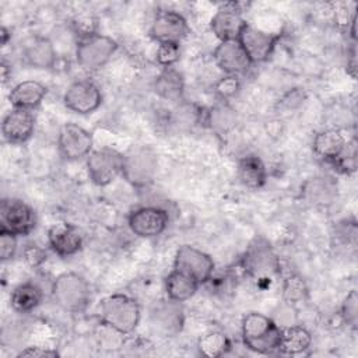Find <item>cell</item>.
Segmentation results:
<instances>
[{"label": "cell", "mask_w": 358, "mask_h": 358, "mask_svg": "<svg viewBox=\"0 0 358 358\" xmlns=\"http://www.w3.org/2000/svg\"><path fill=\"white\" fill-rule=\"evenodd\" d=\"M102 322L119 334L133 333L141 319L140 303L126 294H112L99 303Z\"/></svg>", "instance_id": "obj_1"}, {"label": "cell", "mask_w": 358, "mask_h": 358, "mask_svg": "<svg viewBox=\"0 0 358 358\" xmlns=\"http://www.w3.org/2000/svg\"><path fill=\"white\" fill-rule=\"evenodd\" d=\"M243 344L257 354H271L278 351L281 329L268 316L250 312L242 319Z\"/></svg>", "instance_id": "obj_2"}, {"label": "cell", "mask_w": 358, "mask_h": 358, "mask_svg": "<svg viewBox=\"0 0 358 358\" xmlns=\"http://www.w3.org/2000/svg\"><path fill=\"white\" fill-rule=\"evenodd\" d=\"M52 298L66 312H84L91 299L90 284L77 273H63L52 284Z\"/></svg>", "instance_id": "obj_3"}, {"label": "cell", "mask_w": 358, "mask_h": 358, "mask_svg": "<svg viewBox=\"0 0 358 358\" xmlns=\"http://www.w3.org/2000/svg\"><path fill=\"white\" fill-rule=\"evenodd\" d=\"M157 169V152L148 145H133L123 154L122 176L134 187H144L152 183Z\"/></svg>", "instance_id": "obj_4"}, {"label": "cell", "mask_w": 358, "mask_h": 358, "mask_svg": "<svg viewBox=\"0 0 358 358\" xmlns=\"http://www.w3.org/2000/svg\"><path fill=\"white\" fill-rule=\"evenodd\" d=\"M117 42L102 34H90L78 36L76 45V59L78 64L88 71L102 69L115 55Z\"/></svg>", "instance_id": "obj_5"}, {"label": "cell", "mask_w": 358, "mask_h": 358, "mask_svg": "<svg viewBox=\"0 0 358 358\" xmlns=\"http://www.w3.org/2000/svg\"><path fill=\"white\" fill-rule=\"evenodd\" d=\"M36 227L34 208L20 199H3L0 203V231L15 236L29 235Z\"/></svg>", "instance_id": "obj_6"}, {"label": "cell", "mask_w": 358, "mask_h": 358, "mask_svg": "<svg viewBox=\"0 0 358 358\" xmlns=\"http://www.w3.org/2000/svg\"><path fill=\"white\" fill-rule=\"evenodd\" d=\"M87 171L94 185L108 186L122 175L123 154L112 148L92 150L87 157Z\"/></svg>", "instance_id": "obj_7"}, {"label": "cell", "mask_w": 358, "mask_h": 358, "mask_svg": "<svg viewBox=\"0 0 358 358\" xmlns=\"http://www.w3.org/2000/svg\"><path fill=\"white\" fill-rule=\"evenodd\" d=\"M173 268L189 274L201 285L211 278L214 271V260L210 255L194 246L182 245L175 253Z\"/></svg>", "instance_id": "obj_8"}, {"label": "cell", "mask_w": 358, "mask_h": 358, "mask_svg": "<svg viewBox=\"0 0 358 358\" xmlns=\"http://www.w3.org/2000/svg\"><path fill=\"white\" fill-rule=\"evenodd\" d=\"M63 103L77 115H91L102 105V92L95 83L77 80L67 87L63 95Z\"/></svg>", "instance_id": "obj_9"}, {"label": "cell", "mask_w": 358, "mask_h": 358, "mask_svg": "<svg viewBox=\"0 0 358 358\" xmlns=\"http://www.w3.org/2000/svg\"><path fill=\"white\" fill-rule=\"evenodd\" d=\"M169 224L166 210L155 206H143L130 211L127 225L138 238H155L161 235Z\"/></svg>", "instance_id": "obj_10"}, {"label": "cell", "mask_w": 358, "mask_h": 358, "mask_svg": "<svg viewBox=\"0 0 358 358\" xmlns=\"http://www.w3.org/2000/svg\"><path fill=\"white\" fill-rule=\"evenodd\" d=\"M190 32L186 18L173 10L159 11L150 28V36L161 43L179 45Z\"/></svg>", "instance_id": "obj_11"}, {"label": "cell", "mask_w": 358, "mask_h": 358, "mask_svg": "<svg viewBox=\"0 0 358 358\" xmlns=\"http://www.w3.org/2000/svg\"><path fill=\"white\" fill-rule=\"evenodd\" d=\"M92 134L76 123H66L60 127L57 147L60 155L67 161H77L92 151Z\"/></svg>", "instance_id": "obj_12"}, {"label": "cell", "mask_w": 358, "mask_h": 358, "mask_svg": "<svg viewBox=\"0 0 358 358\" xmlns=\"http://www.w3.org/2000/svg\"><path fill=\"white\" fill-rule=\"evenodd\" d=\"M213 57L220 70L227 76L239 77L248 73L253 64L238 39L220 42L214 49Z\"/></svg>", "instance_id": "obj_13"}, {"label": "cell", "mask_w": 358, "mask_h": 358, "mask_svg": "<svg viewBox=\"0 0 358 358\" xmlns=\"http://www.w3.org/2000/svg\"><path fill=\"white\" fill-rule=\"evenodd\" d=\"M278 39H280L278 34L266 32L260 28L253 27L249 22H246V25L242 28L238 36V41L246 50L253 64L266 62L271 56Z\"/></svg>", "instance_id": "obj_14"}, {"label": "cell", "mask_w": 358, "mask_h": 358, "mask_svg": "<svg viewBox=\"0 0 358 358\" xmlns=\"http://www.w3.org/2000/svg\"><path fill=\"white\" fill-rule=\"evenodd\" d=\"M241 7V3H224L213 15L210 29L220 39V42L238 39L242 28L246 25Z\"/></svg>", "instance_id": "obj_15"}, {"label": "cell", "mask_w": 358, "mask_h": 358, "mask_svg": "<svg viewBox=\"0 0 358 358\" xmlns=\"http://www.w3.org/2000/svg\"><path fill=\"white\" fill-rule=\"evenodd\" d=\"M183 320L185 316L180 302L169 298L168 301L157 303L150 313L151 329L162 337H172L178 334L183 327Z\"/></svg>", "instance_id": "obj_16"}, {"label": "cell", "mask_w": 358, "mask_h": 358, "mask_svg": "<svg viewBox=\"0 0 358 358\" xmlns=\"http://www.w3.org/2000/svg\"><path fill=\"white\" fill-rule=\"evenodd\" d=\"M243 266L252 275L267 278L277 273L278 260L268 242L264 239H256L245 253Z\"/></svg>", "instance_id": "obj_17"}, {"label": "cell", "mask_w": 358, "mask_h": 358, "mask_svg": "<svg viewBox=\"0 0 358 358\" xmlns=\"http://www.w3.org/2000/svg\"><path fill=\"white\" fill-rule=\"evenodd\" d=\"M35 130L32 110L13 108L1 122L3 138L10 144H22L31 138Z\"/></svg>", "instance_id": "obj_18"}, {"label": "cell", "mask_w": 358, "mask_h": 358, "mask_svg": "<svg viewBox=\"0 0 358 358\" xmlns=\"http://www.w3.org/2000/svg\"><path fill=\"white\" fill-rule=\"evenodd\" d=\"M48 243L57 256L69 257L81 250L83 236L76 225L63 221L48 229Z\"/></svg>", "instance_id": "obj_19"}, {"label": "cell", "mask_w": 358, "mask_h": 358, "mask_svg": "<svg viewBox=\"0 0 358 358\" xmlns=\"http://www.w3.org/2000/svg\"><path fill=\"white\" fill-rule=\"evenodd\" d=\"M22 59L28 66L34 69L49 70L56 64L57 53L49 38L35 35L24 41Z\"/></svg>", "instance_id": "obj_20"}, {"label": "cell", "mask_w": 358, "mask_h": 358, "mask_svg": "<svg viewBox=\"0 0 358 358\" xmlns=\"http://www.w3.org/2000/svg\"><path fill=\"white\" fill-rule=\"evenodd\" d=\"M348 141L344 136L334 129L319 131L312 143V150L317 158L323 162L333 165L345 151Z\"/></svg>", "instance_id": "obj_21"}, {"label": "cell", "mask_w": 358, "mask_h": 358, "mask_svg": "<svg viewBox=\"0 0 358 358\" xmlns=\"http://www.w3.org/2000/svg\"><path fill=\"white\" fill-rule=\"evenodd\" d=\"M48 88L35 80H25L14 85L8 94L13 108L34 110L45 98Z\"/></svg>", "instance_id": "obj_22"}, {"label": "cell", "mask_w": 358, "mask_h": 358, "mask_svg": "<svg viewBox=\"0 0 358 358\" xmlns=\"http://www.w3.org/2000/svg\"><path fill=\"white\" fill-rule=\"evenodd\" d=\"M238 179L248 189H262L267 182L264 162L256 155H245L238 161Z\"/></svg>", "instance_id": "obj_23"}, {"label": "cell", "mask_w": 358, "mask_h": 358, "mask_svg": "<svg viewBox=\"0 0 358 358\" xmlns=\"http://www.w3.org/2000/svg\"><path fill=\"white\" fill-rule=\"evenodd\" d=\"M164 282H165L166 296L180 303L190 299L200 287V284L193 277L176 268H172L169 271Z\"/></svg>", "instance_id": "obj_24"}, {"label": "cell", "mask_w": 358, "mask_h": 358, "mask_svg": "<svg viewBox=\"0 0 358 358\" xmlns=\"http://www.w3.org/2000/svg\"><path fill=\"white\" fill-rule=\"evenodd\" d=\"M155 94L166 101H179L183 96L185 80L175 67H164L154 83Z\"/></svg>", "instance_id": "obj_25"}, {"label": "cell", "mask_w": 358, "mask_h": 358, "mask_svg": "<svg viewBox=\"0 0 358 358\" xmlns=\"http://www.w3.org/2000/svg\"><path fill=\"white\" fill-rule=\"evenodd\" d=\"M43 301V291L35 282L17 285L10 296L11 308L18 313H28L36 309Z\"/></svg>", "instance_id": "obj_26"}, {"label": "cell", "mask_w": 358, "mask_h": 358, "mask_svg": "<svg viewBox=\"0 0 358 358\" xmlns=\"http://www.w3.org/2000/svg\"><path fill=\"white\" fill-rule=\"evenodd\" d=\"M312 344L310 333L302 326L281 329V341L278 351L288 355H298L306 351Z\"/></svg>", "instance_id": "obj_27"}, {"label": "cell", "mask_w": 358, "mask_h": 358, "mask_svg": "<svg viewBox=\"0 0 358 358\" xmlns=\"http://www.w3.org/2000/svg\"><path fill=\"white\" fill-rule=\"evenodd\" d=\"M197 347L201 355L208 358H218L228 352L231 348V341L221 331H210L200 337Z\"/></svg>", "instance_id": "obj_28"}, {"label": "cell", "mask_w": 358, "mask_h": 358, "mask_svg": "<svg viewBox=\"0 0 358 358\" xmlns=\"http://www.w3.org/2000/svg\"><path fill=\"white\" fill-rule=\"evenodd\" d=\"M336 190V185L331 180H329V178H315L313 180L309 182V185L305 189L306 196L312 203L329 201Z\"/></svg>", "instance_id": "obj_29"}, {"label": "cell", "mask_w": 358, "mask_h": 358, "mask_svg": "<svg viewBox=\"0 0 358 358\" xmlns=\"http://www.w3.org/2000/svg\"><path fill=\"white\" fill-rule=\"evenodd\" d=\"M179 60V45L161 43L157 49V62L162 67H172Z\"/></svg>", "instance_id": "obj_30"}, {"label": "cell", "mask_w": 358, "mask_h": 358, "mask_svg": "<svg viewBox=\"0 0 358 358\" xmlns=\"http://www.w3.org/2000/svg\"><path fill=\"white\" fill-rule=\"evenodd\" d=\"M357 305H358V296H357V291H351L341 306V316L344 319V322L347 324H350L351 327H357Z\"/></svg>", "instance_id": "obj_31"}, {"label": "cell", "mask_w": 358, "mask_h": 358, "mask_svg": "<svg viewBox=\"0 0 358 358\" xmlns=\"http://www.w3.org/2000/svg\"><path fill=\"white\" fill-rule=\"evenodd\" d=\"M239 78L236 76H225L215 84V92L220 98L227 99L234 96L239 90Z\"/></svg>", "instance_id": "obj_32"}, {"label": "cell", "mask_w": 358, "mask_h": 358, "mask_svg": "<svg viewBox=\"0 0 358 358\" xmlns=\"http://www.w3.org/2000/svg\"><path fill=\"white\" fill-rule=\"evenodd\" d=\"M17 238L18 236L10 232L0 231V257L3 262L14 257L17 252Z\"/></svg>", "instance_id": "obj_33"}, {"label": "cell", "mask_w": 358, "mask_h": 358, "mask_svg": "<svg viewBox=\"0 0 358 358\" xmlns=\"http://www.w3.org/2000/svg\"><path fill=\"white\" fill-rule=\"evenodd\" d=\"M306 288L303 285V281L299 277H289L284 287V294L289 301L301 299L305 294Z\"/></svg>", "instance_id": "obj_34"}, {"label": "cell", "mask_w": 358, "mask_h": 358, "mask_svg": "<svg viewBox=\"0 0 358 358\" xmlns=\"http://www.w3.org/2000/svg\"><path fill=\"white\" fill-rule=\"evenodd\" d=\"M17 357H34V358H53V357H59V352L56 350L52 348H43V347H27L22 351L18 352Z\"/></svg>", "instance_id": "obj_35"}, {"label": "cell", "mask_w": 358, "mask_h": 358, "mask_svg": "<svg viewBox=\"0 0 358 358\" xmlns=\"http://www.w3.org/2000/svg\"><path fill=\"white\" fill-rule=\"evenodd\" d=\"M25 259L31 263V264H38L43 260V255L38 248H28L25 250Z\"/></svg>", "instance_id": "obj_36"}, {"label": "cell", "mask_w": 358, "mask_h": 358, "mask_svg": "<svg viewBox=\"0 0 358 358\" xmlns=\"http://www.w3.org/2000/svg\"><path fill=\"white\" fill-rule=\"evenodd\" d=\"M10 76H11V67H8V64L3 60V62H1V80H3L4 84L7 83V80H8Z\"/></svg>", "instance_id": "obj_37"}, {"label": "cell", "mask_w": 358, "mask_h": 358, "mask_svg": "<svg viewBox=\"0 0 358 358\" xmlns=\"http://www.w3.org/2000/svg\"><path fill=\"white\" fill-rule=\"evenodd\" d=\"M1 46H6L8 42V38L11 36V34L8 32V29L6 27H1Z\"/></svg>", "instance_id": "obj_38"}]
</instances>
